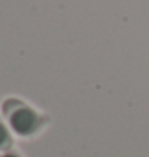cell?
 <instances>
[{"label": "cell", "mask_w": 149, "mask_h": 157, "mask_svg": "<svg viewBox=\"0 0 149 157\" xmlns=\"http://www.w3.org/2000/svg\"><path fill=\"white\" fill-rule=\"evenodd\" d=\"M2 112L8 127L21 138H34L48 125L50 117L19 98H6Z\"/></svg>", "instance_id": "obj_1"}, {"label": "cell", "mask_w": 149, "mask_h": 157, "mask_svg": "<svg viewBox=\"0 0 149 157\" xmlns=\"http://www.w3.org/2000/svg\"><path fill=\"white\" fill-rule=\"evenodd\" d=\"M13 146V136L10 133V128L0 117V152H8L11 151Z\"/></svg>", "instance_id": "obj_2"}, {"label": "cell", "mask_w": 149, "mask_h": 157, "mask_svg": "<svg viewBox=\"0 0 149 157\" xmlns=\"http://www.w3.org/2000/svg\"><path fill=\"white\" fill-rule=\"evenodd\" d=\"M0 157H21L18 152H15V151H8V152H3Z\"/></svg>", "instance_id": "obj_3"}]
</instances>
